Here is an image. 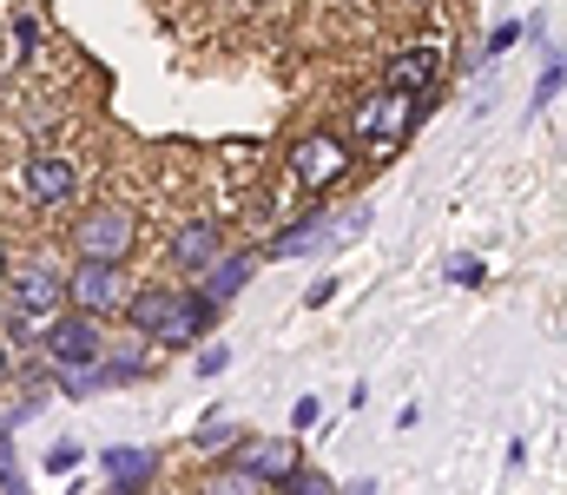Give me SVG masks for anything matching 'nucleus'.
I'll list each match as a JSON object with an SVG mask.
<instances>
[{
    "label": "nucleus",
    "instance_id": "4468645a",
    "mask_svg": "<svg viewBox=\"0 0 567 495\" xmlns=\"http://www.w3.org/2000/svg\"><path fill=\"white\" fill-rule=\"evenodd\" d=\"M567 86V53H548V66H542V80H535V93H528V120H542L548 106H555V93Z\"/></svg>",
    "mask_w": 567,
    "mask_h": 495
},
{
    "label": "nucleus",
    "instance_id": "5701e85b",
    "mask_svg": "<svg viewBox=\"0 0 567 495\" xmlns=\"http://www.w3.org/2000/svg\"><path fill=\"white\" fill-rule=\"evenodd\" d=\"M33 47H40V20H33V13H20V60H27Z\"/></svg>",
    "mask_w": 567,
    "mask_h": 495
},
{
    "label": "nucleus",
    "instance_id": "aec40b11",
    "mask_svg": "<svg viewBox=\"0 0 567 495\" xmlns=\"http://www.w3.org/2000/svg\"><path fill=\"white\" fill-rule=\"evenodd\" d=\"M225 363H231V350H225V343H205V350H198V377H218Z\"/></svg>",
    "mask_w": 567,
    "mask_h": 495
},
{
    "label": "nucleus",
    "instance_id": "bb28decb",
    "mask_svg": "<svg viewBox=\"0 0 567 495\" xmlns=\"http://www.w3.org/2000/svg\"><path fill=\"white\" fill-rule=\"evenodd\" d=\"M158 495H178V489H158Z\"/></svg>",
    "mask_w": 567,
    "mask_h": 495
},
{
    "label": "nucleus",
    "instance_id": "a211bd4d",
    "mask_svg": "<svg viewBox=\"0 0 567 495\" xmlns=\"http://www.w3.org/2000/svg\"><path fill=\"white\" fill-rule=\"evenodd\" d=\"M488 278V265L482 258H449V285H462V291H475Z\"/></svg>",
    "mask_w": 567,
    "mask_h": 495
},
{
    "label": "nucleus",
    "instance_id": "6ab92c4d",
    "mask_svg": "<svg viewBox=\"0 0 567 495\" xmlns=\"http://www.w3.org/2000/svg\"><path fill=\"white\" fill-rule=\"evenodd\" d=\"M192 443H198V450H225V443H231V423H225V416H212V423H205Z\"/></svg>",
    "mask_w": 567,
    "mask_h": 495
},
{
    "label": "nucleus",
    "instance_id": "f257e3e1",
    "mask_svg": "<svg viewBox=\"0 0 567 495\" xmlns=\"http://www.w3.org/2000/svg\"><path fill=\"white\" fill-rule=\"evenodd\" d=\"M290 178L310 185V192H330L337 178H350V146H343L330 126H310V133L290 146Z\"/></svg>",
    "mask_w": 567,
    "mask_h": 495
},
{
    "label": "nucleus",
    "instance_id": "6e6552de",
    "mask_svg": "<svg viewBox=\"0 0 567 495\" xmlns=\"http://www.w3.org/2000/svg\"><path fill=\"white\" fill-rule=\"evenodd\" d=\"M218 258H225V238H218L212 218H192V225L172 231V265H185V271H212Z\"/></svg>",
    "mask_w": 567,
    "mask_h": 495
},
{
    "label": "nucleus",
    "instance_id": "f03ea898",
    "mask_svg": "<svg viewBox=\"0 0 567 495\" xmlns=\"http://www.w3.org/2000/svg\"><path fill=\"white\" fill-rule=\"evenodd\" d=\"M133 245H140V218H133L126 205L86 212V225H80V258H93V265H126Z\"/></svg>",
    "mask_w": 567,
    "mask_h": 495
},
{
    "label": "nucleus",
    "instance_id": "ddd939ff",
    "mask_svg": "<svg viewBox=\"0 0 567 495\" xmlns=\"http://www.w3.org/2000/svg\"><path fill=\"white\" fill-rule=\"evenodd\" d=\"M172 305H178V291H133L126 298V318H133L140 337H158V324L172 318Z\"/></svg>",
    "mask_w": 567,
    "mask_h": 495
},
{
    "label": "nucleus",
    "instance_id": "9b49d317",
    "mask_svg": "<svg viewBox=\"0 0 567 495\" xmlns=\"http://www.w3.org/2000/svg\"><path fill=\"white\" fill-rule=\"evenodd\" d=\"M435 73H442V53L435 47H403L390 60V86L396 93H435Z\"/></svg>",
    "mask_w": 567,
    "mask_h": 495
},
{
    "label": "nucleus",
    "instance_id": "a878e982",
    "mask_svg": "<svg viewBox=\"0 0 567 495\" xmlns=\"http://www.w3.org/2000/svg\"><path fill=\"white\" fill-rule=\"evenodd\" d=\"M0 383H7V350H0Z\"/></svg>",
    "mask_w": 567,
    "mask_h": 495
},
{
    "label": "nucleus",
    "instance_id": "f8f14e48",
    "mask_svg": "<svg viewBox=\"0 0 567 495\" xmlns=\"http://www.w3.org/2000/svg\"><path fill=\"white\" fill-rule=\"evenodd\" d=\"M323 225H330V212H323V205H317V212H303L297 225H284L278 238L265 245V258H297V251H317V245H323V238H317Z\"/></svg>",
    "mask_w": 567,
    "mask_h": 495
},
{
    "label": "nucleus",
    "instance_id": "423d86ee",
    "mask_svg": "<svg viewBox=\"0 0 567 495\" xmlns=\"http://www.w3.org/2000/svg\"><path fill=\"white\" fill-rule=\"evenodd\" d=\"M20 192H27L33 205H66V198L80 192V165L60 159V153H33V159L20 165Z\"/></svg>",
    "mask_w": 567,
    "mask_h": 495
},
{
    "label": "nucleus",
    "instance_id": "1a4fd4ad",
    "mask_svg": "<svg viewBox=\"0 0 567 495\" xmlns=\"http://www.w3.org/2000/svg\"><path fill=\"white\" fill-rule=\"evenodd\" d=\"M251 271H258V258H251V251H225V258H218L212 271H198L205 285H192V291H198V298H212V305L225 311V305H231V298H238V291L251 285Z\"/></svg>",
    "mask_w": 567,
    "mask_h": 495
},
{
    "label": "nucleus",
    "instance_id": "dca6fc26",
    "mask_svg": "<svg viewBox=\"0 0 567 495\" xmlns=\"http://www.w3.org/2000/svg\"><path fill=\"white\" fill-rule=\"evenodd\" d=\"M284 495H337V483H330L323 470H310V463H303V470H290V483H284Z\"/></svg>",
    "mask_w": 567,
    "mask_h": 495
},
{
    "label": "nucleus",
    "instance_id": "39448f33",
    "mask_svg": "<svg viewBox=\"0 0 567 495\" xmlns=\"http://www.w3.org/2000/svg\"><path fill=\"white\" fill-rule=\"evenodd\" d=\"M40 350H47L60 370H73V363H100V357H106L100 318H86V311H73V318H47V337H40Z\"/></svg>",
    "mask_w": 567,
    "mask_h": 495
},
{
    "label": "nucleus",
    "instance_id": "0eeeda50",
    "mask_svg": "<svg viewBox=\"0 0 567 495\" xmlns=\"http://www.w3.org/2000/svg\"><path fill=\"white\" fill-rule=\"evenodd\" d=\"M60 305H66V278H53L47 265L13 278V311L20 318H60Z\"/></svg>",
    "mask_w": 567,
    "mask_h": 495
},
{
    "label": "nucleus",
    "instance_id": "20e7f679",
    "mask_svg": "<svg viewBox=\"0 0 567 495\" xmlns=\"http://www.w3.org/2000/svg\"><path fill=\"white\" fill-rule=\"evenodd\" d=\"M66 298L86 311V318H106V311H126V265H93V258H80L73 265V278H66Z\"/></svg>",
    "mask_w": 567,
    "mask_h": 495
},
{
    "label": "nucleus",
    "instance_id": "9d476101",
    "mask_svg": "<svg viewBox=\"0 0 567 495\" xmlns=\"http://www.w3.org/2000/svg\"><path fill=\"white\" fill-rule=\"evenodd\" d=\"M152 470H158V456L152 450H106V495H140L152 483Z\"/></svg>",
    "mask_w": 567,
    "mask_h": 495
},
{
    "label": "nucleus",
    "instance_id": "393cba45",
    "mask_svg": "<svg viewBox=\"0 0 567 495\" xmlns=\"http://www.w3.org/2000/svg\"><path fill=\"white\" fill-rule=\"evenodd\" d=\"M0 285H7V245H0Z\"/></svg>",
    "mask_w": 567,
    "mask_h": 495
},
{
    "label": "nucleus",
    "instance_id": "412c9836",
    "mask_svg": "<svg viewBox=\"0 0 567 495\" xmlns=\"http://www.w3.org/2000/svg\"><path fill=\"white\" fill-rule=\"evenodd\" d=\"M47 470H53V476L80 470V443H60V450H47Z\"/></svg>",
    "mask_w": 567,
    "mask_h": 495
},
{
    "label": "nucleus",
    "instance_id": "7ed1b4c3",
    "mask_svg": "<svg viewBox=\"0 0 567 495\" xmlns=\"http://www.w3.org/2000/svg\"><path fill=\"white\" fill-rule=\"evenodd\" d=\"M231 463H238V470H245L258 489H284V483H290V470H303V456H297V436H238Z\"/></svg>",
    "mask_w": 567,
    "mask_h": 495
},
{
    "label": "nucleus",
    "instance_id": "b1692460",
    "mask_svg": "<svg viewBox=\"0 0 567 495\" xmlns=\"http://www.w3.org/2000/svg\"><path fill=\"white\" fill-rule=\"evenodd\" d=\"M330 298H337V278H317V285H310V311H323Z\"/></svg>",
    "mask_w": 567,
    "mask_h": 495
},
{
    "label": "nucleus",
    "instance_id": "2eb2a0df",
    "mask_svg": "<svg viewBox=\"0 0 567 495\" xmlns=\"http://www.w3.org/2000/svg\"><path fill=\"white\" fill-rule=\"evenodd\" d=\"M198 495H265V489H258V483H251V476H245L238 463H218V470H212V476L198 483Z\"/></svg>",
    "mask_w": 567,
    "mask_h": 495
},
{
    "label": "nucleus",
    "instance_id": "4be33fe9",
    "mask_svg": "<svg viewBox=\"0 0 567 495\" xmlns=\"http://www.w3.org/2000/svg\"><path fill=\"white\" fill-rule=\"evenodd\" d=\"M310 423H317V396H297V403H290V436L310 430Z\"/></svg>",
    "mask_w": 567,
    "mask_h": 495
},
{
    "label": "nucleus",
    "instance_id": "f3484780",
    "mask_svg": "<svg viewBox=\"0 0 567 495\" xmlns=\"http://www.w3.org/2000/svg\"><path fill=\"white\" fill-rule=\"evenodd\" d=\"M522 40H528V27H522V20H502V27L488 33V47H482V53H488V60H502V53H508V47H522Z\"/></svg>",
    "mask_w": 567,
    "mask_h": 495
}]
</instances>
